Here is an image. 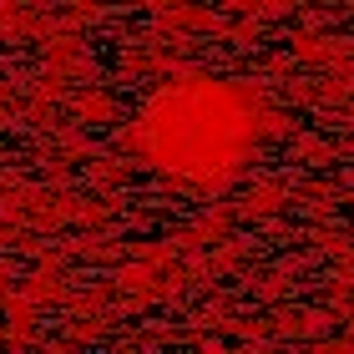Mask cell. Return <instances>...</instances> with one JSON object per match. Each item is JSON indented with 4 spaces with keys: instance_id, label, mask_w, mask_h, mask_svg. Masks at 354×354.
<instances>
[{
    "instance_id": "6da1fadb",
    "label": "cell",
    "mask_w": 354,
    "mask_h": 354,
    "mask_svg": "<svg viewBox=\"0 0 354 354\" xmlns=\"http://www.w3.org/2000/svg\"><path fill=\"white\" fill-rule=\"evenodd\" d=\"M147 152L177 177H218L243 157L248 106L228 86H172L147 111Z\"/></svg>"
}]
</instances>
